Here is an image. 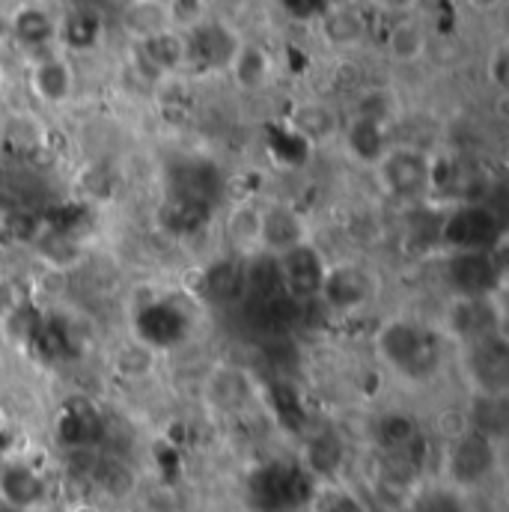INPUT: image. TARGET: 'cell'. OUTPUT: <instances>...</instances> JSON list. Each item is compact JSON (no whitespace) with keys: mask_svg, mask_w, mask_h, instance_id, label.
I'll return each instance as SVG.
<instances>
[{"mask_svg":"<svg viewBox=\"0 0 509 512\" xmlns=\"http://www.w3.org/2000/svg\"><path fill=\"white\" fill-rule=\"evenodd\" d=\"M444 337L435 325H423L408 316L387 319L376 334V355L387 373L402 382L423 384L438 376L444 361Z\"/></svg>","mask_w":509,"mask_h":512,"instance_id":"obj_1","label":"cell"},{"mask_svg":"<svg viewBox=\"0 0 509 512\" xmlns=\"http://www.w3.org/2000/svg\"><path fill=\"white\" fill-rule=\"evenodd\" d=\"M435 331L453 349L471 346V343L495 337V334H507V313H504L498 289L489 295L453 292L435 319Z\"/></svg>","mask_w":509,"mask_h":512,"instance_id":"obj_2","label":"cell"},{"mask_svg":"<svg viewBox=\"0 0 509 512\" xmlns=\"http://www.w3.org/2000/svg\"><path fill=\"white\" fill-rule=\"evenodd\" d=\"M501 471V441L462 426L444 447V480L462 495H474Z\"/></svg>","mask_w":509,"mask_h":512,"instance_id":"obj_3","label":"cell"},{"mask_svg":"<svg viewBox=\"0 0 509 512\" xmlns=\"http://www.w3.org/2000/svg\"><path fill=\"white\" fill-rule=\"evenodd\" d=\"M382 298V274L364 259H337L328 262L316 301L334 316L367 313Z\"/></svg>","mask_w":509,"mask_h":512,"instance_id":"obj_4","label":"cell"},{"mask_svg":"<svg viewBox=\"0 0 509 512\" xmlns=\"http://www.w3.org/2000/svg\"><path fill=\"white\" fill-rule=\"evenodd\" d=\"M432 167L435 158L420 146L390 143L373 164V176L387 200L393 203H423L432 197Z\"/></svg>","mask_w":509,"mask_h":512,"instance_id":"obj_5","label":"cell"},{"mask_svg":"<svg viewBox=\"0 0 509 512\" xmlns=\"http://www.w3.org/2000/svg\"><path fill=\"white\" fill-rule=\"evenodd\" d=\"M504 239V221L486 203H453L438 224V245L450 254H492Z\"/></svg>","mask_w":509,"mask_h":512,"instance_id":"obj_6","label":"cell"},{"mask_svg":"<svg viewBox=\"0 0 509 512\" xmlns=\"http://www.w3.org/2000/svg\"><path fill=\"white\" fill-rule=\"evenodd\" d=\"M509 343L507 334H495L477 340L471 346L456 349L459 370L474 396L486 399H507L509 390Z\"/></svg>","mask_w":509,"mask_h":512,"instance_id":"obj_7","label":"cell"},{"mask_svg":"<svg viewBox=\"0 0 509 512\" xmlns=\"http://www.w3.org/2000/svg\"><path fill=\"white\" fill-rule=\"evenodd\" d=\"M51 486L42 468L30 459L12 456L0 465V507L6 512H42L48 507Z\"/></svg>","mask_w":509,"mask_h":512,"instance_id":"obj_8","label":"cell"},{"mask_svg":"<svg viewBox=\"0 0 509 512\" xmlns=\"http://www.w3.org/2000/svg\"><path fill=\"white\" fill-rule=\"evenodd\" d=\"M313 242V227L307 221V215L286 203V200H274V203H262V224H259V254L283 256L286 251Z\"/></svg>","mask_w":509,"mask_h":512,"instance_id":"obj_9","label":"cell"},{"mask_svg":"<svg viewBox=\"0 0 509 512\" xmlns=\"http://www.w3.org/2000/svg\"><path fill=\"white\" fill-rule=\"evenodd\" d=\"M277 262V277L283 283V289L298 298V301H316L328 259L316 248V242L298 245L292 251H286L283 256L274 259Z\"/></svg>","mask_w":509,"mask_h":512,"instance_id":"obj_10","label":"cell"},{"mask_svg":"<svg viewBox=\"0 0 509 512\" xmlns=\"http://www.w3.org/2000/svg\"><path fill=\"white\" fill-rule=\"evenodd\" d=\"M206 402L221 414H242L259 399L254 373L236 364H218L203 384Z\"/></svg>","mask_w":509,"mask_h":512,"instance_id":"obj_11","label":"cell"},{"mask_svg":"<svg viewBox=\"0 0 509 512\" xmlns=\"http://www.w3.org/2000/svg\"><path fill=\"white\" fill-rule=\"evenodd\" d=\"M72 90H75V72L63 57L48 54V57L33 63V69H30V93L42 105H51V108L66 105L72 99Z\"/></svg>","mask_w":509,"mask_h":512,"instance_id":"obj_12","label":"cell"},{"mask_svg":"<svg viewBox=\"0 0 509 512\" xmlns=\"http://www.w3.org/2000/svg\"><path fill=\"white\" fill-rule=\"evenodd\" d=\"M230 75L236 78V84L248 93H256L262 87H268V81L274 78V60L271 54L256 45V42H239L230 63H227Z\"/></svg>","mask_w":509,"mask_h":512,"instance_id":"obj_13","label":"cell"},{"mask_svg":"<svg viewBox=\"0 0 509 512\" xmlns=\"http://www.w3.org/2000/svg\"><path fill=\"white\" fill-rule=\"evenodd\" d=\"M259 224H262V203L242 200L227 212L224 236L239 254L256 256L259 254Z\"/></svg>","mask_w":509,"mask_h":512,"instance_id":"obj_14","label":"cell"},{"mask_svg":"<svg viewBox=\"0 0 509 512\" xmlns=\"http://www.w3.org/2000/svg\"><path fill=\"white\" fill-rule=\"evenodd\" d=\"M289 123L310 143H328L334 134H340V117L325 102H304V105L292 108Z\"/></svg>","mask_w":509,"mask_h":512,"instance_id":"obj_15","label":"cell"},{"mask_svg":"<svg viewBox=\"0 0 509 512\" xmlns=\"http://www.w3.org/2000/svg\"><path fill=\"white\" fill-rule=\"evenodd\" d=\"M426 30L417 18H399L390 24L387 36H384V48H387V57L393 63H417L423 54H426Z\"/></svg>","mask_w":509,"mask_h":512,"instance_id":"obj_16","label":"cell"},{"mask_svg":"<svg viewBox=\"0 0 509 512\" xmlns=\"http://www.w3.org/2000/svg\"><path fill=\"white\" fill-rule=\"evenodd\" d=\"M384 131H387V126L352 117V123H349V128H346L343 134H346V143H349L352 155H355L358 161H364V164L373 167V164L379 161V155L390 146V143L384 140Z\"/></svg>","mask_w":509,"mask_h":512,"instance_id":"obj_17","label":"cell"},{"mask_svg":"<svg viewBox=\"0 0 509 512\" xmlns=\"http://www.w3.org/2000/svg\"><path fill=\"white\" fill-rule=\"evenodd\" d=\"M411 512H471L468 510V495L456 492L447 483H438L426 492H420L411 504Z\"/></svg>","mask_w":509,"mask_h":512,"instance_id":"obj_18","label":"cell"},{"mask_svg":"<svg viewBox=\"0 0 509 512\" xmlns=\"http://www.w3.org/2000/svg\"><path fill=\"white\" fill-rule=\"evenodd\" d=\"M507 72H509L507 45H498V48L489 54V63H486V78H489V84H492L498 93H507Z\"/></svg>","mask_w":509,"mask_h":512,"instance_id":"obj_19","label":"cell"},{"mask_svg":"<svg viewBox=\"0 0 509 512\" xmlns=\"http://www.w3.org/2000/svg\"><path fill=\"white\" fill-rule=\"evenodd\" d=\"M18 304H21V292H18L15 280H9V277L0 274V322H3Z\"/></svg>","mask_w":509,"mask_h":512,"instance_id":"obj_20","label":"cell"},{"mask_svg":"<svg viewBox=\"0 0 509 512\" xmlns=\"http://www.w3.org/2000/svg\"><path fill=\"white\" fill-rule=\"evenodd\" d=\"M477 12H495V9H501L504 6V0H468Z\"/></svg>","mask_w":509,"mask_h":512,"instance_id":"obj_21","label":"cell"}]
</instances>
